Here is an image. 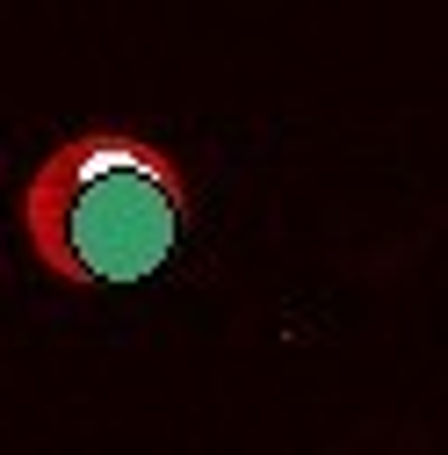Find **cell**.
<instances>
[{
	"label": "cell",
	"mask_w": 448,
	"mask_h": 455,
	"mask_svg": "<svg viewBox=\"0 0 448 455\" xmlns=\"http://www.w3.org/2000/svg\"><path fill=\"white\" fill-rule=\"evenodd\" d=\"M22 246L66 290H116L174 260L196 224V181L159 138L131 124H80L15 196Z\"/></svg>",
	"instance_id": "obj_1"
}]
</instances>
